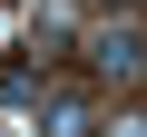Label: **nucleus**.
Returning <instances> with one entry per match:
<instances>
[{"label": "nucleus", "mask_w": 147, "mask_h": 137, "mask_svg": "<svg viewBox=\"0 0 147 137\" xmlns=\"http://www.w3.org/2000/svg\"><path fill=\"white\" fill-rule=\"evenodd\" d=\"M79 59H88V79H98V88H118V98H137V79H147V30H137V10H118V20H98V30L79 39Z\"/></svg>", "instance_id": "f257e3e1"}, {"label": "nucleus", "mask_w": 147, "mask_h": 137, "mask_svg": "<svg viewBox=\"0 0 147 137\" xmlns=\"http://www.w3.org/2000/svg\"><path fill=\"white\" fill-rule=\"evenodd\" d=\"M39 137H98V98L88 88H39Z\"/></svg>", "instance_id": "f03ea898"}, {"label": "nucleus", "mask_w": 147, "mask_h": 137, "mask_svg": "<svg viewBox=\"0 0 147 137\" xmlns=\"http://www.w3.org/2000/svg\"><path fill=\"white\" fill-rule=\"evenodd\" d=\"M0 108H39V68L30 59H0Z\"/></svg>", "instance_id": "7ed1b4c3"}, {"label": "nucleus", "mask_w": 147, "mask_h": 137, "mask_svg": "<svg viewBox=\"0 0 147 137\" xmlns=\"http://www.w3.org/2000/svg\"><path fill=\"white\" fill-rule=\"evenodd\" d=\"M98 137H147V118H137V98H127V108H118V118H108Z\"/></svg>", "instance_id": "20e7f679"}]
</instances>
